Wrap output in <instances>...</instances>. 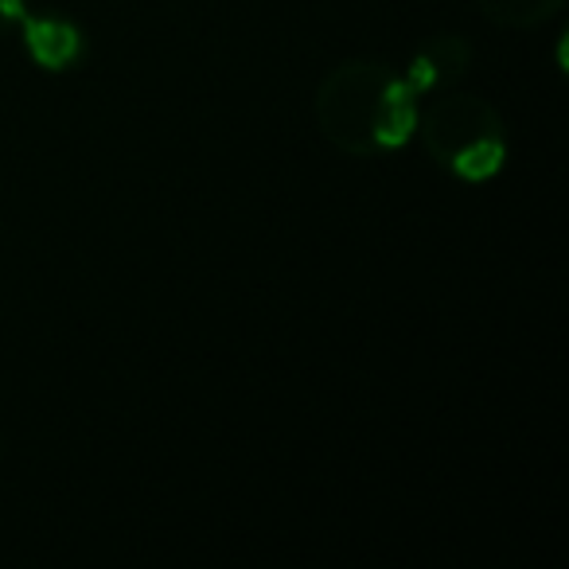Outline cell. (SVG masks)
Masks as SVG:
<instances>
[{
	"label": "cell",
	"instance_id": "7a4b0ae2",
	"mask_svg": "<svg viewBox=\"0 0 569 569\" xmlns=\"http://www.w3.org/2000/svg\"><path fill=\"white\" fill-rule=\"evenodd\" d=\"M503 164V144L499 137H480V141H468L452 152V168H457L465 180H488L491 172H499Z\"/></svg>",
	"mask_w": 569,
	"mask_h": 569
},
{
	"label": "cell",
	"instance_id": "6da1fadb",
	"mask_svg": "<svg viewBox=\"0 0 569 569\" xmlns=\"http://www.w3.org/2000/svg\"><path fill=\"white\" fill-rule=\"evenodd\" d=\"M28 51H32L36 63L63 71L79 56V32L71 24H59V20H32L28 24Z\"/></svg>",
	"mask_w": 569,
	"mask_h": 569
},
{
	"label": "cell",
	"instance_id": "3957f363",
	"mask_svg": "<svg viewBox=\"0 0 569 569\" xmlns=\"http://www.w3.org/2000/svg\"><path fill=\"white\" fill-rule=\"evenodd\" d=\"M0 12H4L9 20H17L20 12H24V0H0Z\"/></svg>",
	"mask_w": 569,
	"mask_h": 569
}]
</instances>
